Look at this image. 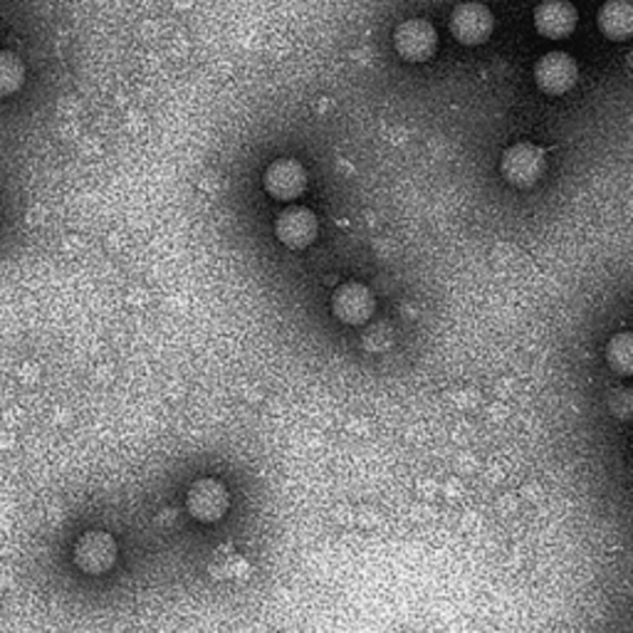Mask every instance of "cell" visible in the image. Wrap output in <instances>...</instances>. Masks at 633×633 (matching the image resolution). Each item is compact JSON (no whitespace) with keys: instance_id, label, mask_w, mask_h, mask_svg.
Masks as SVG:
<instances>
[{"instance_id":"6da1fadb","label":"cell","mask_w":633,"mask_h":633,"mask_svg":"<svg viewBox=\"0 0 633 633\" xmlns=\"http://www.w3.org/2000/svg\"><path fill=\"white\" fill-rule=\"evenodd\" d=\"M544 171H547L544 149L530 141L513 144V147L505 149L503 159H500V174H503V179L515 188L537 186Z\"/></svg>"},{"instance_id":"7a4b0ae2","label":"cell","mask_w":633,"mask_h":633,"mask_svg":"<svg viewBox=\"0 0 633 633\" xmlns=\"http://www.w3.org/2000/svg\"><path fill=\"white\" fill-rule=\"evenodd\" d=\"M230 507V495L226 491V485L216 481V477H201L191 487H188L186 495V510L194 520L204 522V525H214L226 517Z\"/></svg>"},{"instance_id":"3957f363","label":"cell","mask_w":633,"mask_h":633,"mask_svg":"<svg viewBox=\"0 0 633 633\" xmlns=\"http://www.w3.org/2000/svg\"><path fill=\"white\" fill-rule=\"evenodd\" d=\"M394 48L406 62H426L438 50V32L424 18L404 20L394 30Z\"/></svg>"},{"instance_id":"277c9868","label":"cell","mask_w":633,"mask_h":633,"mask_svg":"<svg viewBox=\"0 0 633 633\" xmlns=\"http://www.w3.org/2000/svg\"><path fill=\"white\" fill-rule=\"evenodd\" d=\"M576 80H580V65L566 52H547L535 65V82L544 95H566Z\"/></svg>"},{"instance_id":"5b68a950","label":"cell","mask_w":633,"mask_h":633,"mask_svg":"<svg viewBox=\"0 0 633 633\" xmlns=\"http://www.w3.org/2000/svg\"><path fill=\"white\" fill-rule=\"evenodd\" d=\"M319 233V220L305 206H287L275 220V238L290 250H303L313 246Z\"/></svg>"},{"instance_id":"8992f818","label":"cell","mask_w":633,"mask_h":633,"mask_svg":"<svg viewBox=\"0 0 633 633\" xmlns=\"http://www.w3.org/2000/svg\"><path fill=\"white\" fill-rule=\"evenodd\" d=\"M374 295L362 283H344L339 285L335 295H332V315H335L342 325L359 327L366 325L374 317Z\"/></svg>"},{"instance_id":"52a82bcc","label":"cell","mask_w":633,"mask_h":633,"mask_svg":"<svg viewBox=\"0 0 633 633\" xmlns=\"http://www.w3.org/2000/svg\"><path fill=\"white\" fill-rule=\"evenodd\" d=\"M495 20L493 13L483 3H461L451 16V32L453 38L463 46H483L493 36Z\"/></svg>"},{"instance_id":"ba28073f","label":"cell","mask_w":633,"mask_h":633,"mask_svg":"<svg viewBox=\"0 0 633 633\" xmlns=\"http://www.w3.org/2000/svg\"><path fill=\"white\" fill-rule=\"evenodd\" d=\"M263 186L275 201L290 204L305 194L307 171L305 166L295 159H277L265 169Z\"/></svg>"},{"instance_id":"9c48e42d","label":"cell","mask_w":633,"mask_h":633,"mask_svg":"<svg viewBox=\"0 0 633 633\" xmlns=\"http://www.w3.org/2000/svg\"><path fill=\"white\" fill-rule=\"evenodd\" d=\"M117 562V542L107 532H87L75 544V564L87 574H105Z\"/></svg>"},{"instance_id":"30bf717a","label":"cell","mask_w":633,"mask_h":633,"mask_svg":"<svg viewBox=\"0 0 633 633\" xmlns=\"http://www.w3.org/2000/svg\"><path fill=\"white\" fill-rule=\"evenodd\" d=\"M576 8L570 0H542L535 8V28L542 38H570L576 28Z\"/></svg>"},{"instance_id":"8fae6325","label":"cell","mask_w":633,"mask_h":633,"mask_svg":"<svg viewBox=\"0 0 633 633\" xmlns=\"http://www.w3.org/2000/svg\"><path fill=\"white\" fill-rule=\"evenodd\" d=\"M599 30L609 40H629L633 36L631 0H606L599 10Z\"/></svg>"},{"instance_id":"7c38bea8","label":"cell","mask_w":633,"mask_h":633,"mask_svg":"<svg viewBox=\"0 0 633 633\" xmlns=\"http://www.w3.org/2000/svg\"><path fill=\"white\" fill-rule=\"evenodd\" d=\"M26 82V68L18 55L0 50V97L16 95Z\"/></svg>"},{"instance_id":"4fadbf2b","label":"cell","mask_w":633,"mask_h":633,"mask_svg":"<svg viewBox=\"0 0 633 633\" xmlns=\"http://www.w3.org/2000/svg\"><path fill=\"white\" fill-rule=\"evenodd\" d=\"M606 362L611 369L621 376H629L633 372V342L629 332L624 335L611 337L606 344Z\"/></svg>"}]
</instances>
